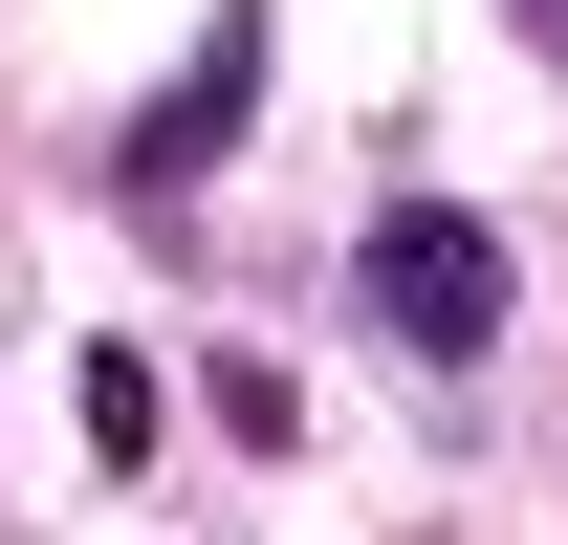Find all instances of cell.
Wrapping results in <instances>:
<instances>
[{
	"instance_id": "1",
	"label": "cell",
	"mask_w": 568,
	"mask_h": 545,
	"mask_svg": "<svg viewBox=\"0 0 568 545\" xmlns=\"http://www.w3.org/2000/svg\"><path fill=\"white\" fill-rule=\"evenodd\" d=\"M351 306L416 349V371H481V349H503V218L394 197V218H372V263H351Z\"/></svg>"
},
{
	"instance_id": "2",
	"label": "cell",
	"mask_w": 568,
	"mask_h": 545,
	"mask_svg": "<svg viewBox=\"0 0 568 545\" xmlns=\"http://www.w3.org/2000/svg\"><path fill=\"white\" fill-rule=\"evenodd\" d=\"M241 110H263V0H219V22H197V66L110 132V175H132V197H175L197 153H241Z\"/></svg>"
},
{
	"instance_id": "3",
	"label": "cell",
	"mask_w": 568,
	"mask_h": 545,
	"mask_svg": "<svg viewBox=\"0 0 568 545\" xmlns=\"http://www.w3.org/2000/svg\"><path fill=\"white\" fill-rule=\"evenodd\" d=\"M175 414H153V349H88V459H153Z\"/></svg>"
},
{
	"instance_id": "4",
	"label": "cell",
	"mask_w": 568,
	"mask_h": 545,
	"mask_svg": "<svg viewBox=\"0 0 568 545\" xmlns=\"http://www.w3.org/2000/svg\"><path fill=\"white\" fill-rule=\"evenodd\" d=\"M503 22H525V44H547V66H568V0H503Z\"/></svg>"
}]
</instances>
